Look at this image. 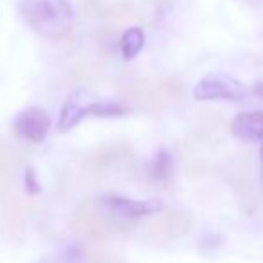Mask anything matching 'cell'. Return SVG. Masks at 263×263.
Returning a JSON list of instances; mask_svg holds the SVG:
<instances>
[{"label":"cell","instance_id":"1","mask_svg":"<svg viewBox=\"0 0 263 263\" xmlns=\"http://www.w3.org/2000/svg\"><path fill=\"white\" fill-rule=\"evenodd\" d=\"M20 13L27 26L47 40H62L72 31L70 0H22Z\"/></svg>","mask_w":263,"mask_h":263},{"label":"cell","instance_id":"2","mask_svg":"<svg viewBox=\"0 0 263 263\" xmlns=\"http://www.w3.org/2000/svg\"><path fill=\"white\" fill-rule=\"evenodd\" d=\"M126 108L123 103L114 101V99H101L94 96L90 90H80L72 92L67 96L65 103L60 108L58 117V130L69 132L76 124H80L85 117L98 116V117H119L124 116Z\"/></svg>","mask_w":263,"mask_h":263},{"label":"cell","instance_id":"3","mask_svg":"<svg viewBox=\"0 0 263 263\" xmlns=\"http://www.w3.org/2000/svg\"><path fill=\"white\" fill-rule=\"evenodd\" d=\"M98 205L119 226L130 229L137 220L162 211V202L159 200H136L121 195H105L96 198Z\"/></svg>","mask_w":263,"mask_h":263},{"label":"cell","instance_id":"4","mask_svg":"<svg viewBox=\"0 0 263 263\" xmlns=\"http://www.w3.org/2000/svg\"><path fill=\"white\" fill-rule=\"evenodd\" d=\"M74 231L83 236L96 241H105L116 234L126 233V227L114 222L105 211L98 205L96 200H88L80 205V209L74 215Z\"/></svg>","mask_w":263,"mask_h":263},{"label":"cell","instance_id":"5","mask_svg":"<svg viewBox=\"0 0 263 263\" xmlns=\"http://www.w3.org/2000/svg\"><path fill=\"white\" fill-rule=\"evenodd\" d=\"M195 99L198 101H215V99H227V101H240L247 96V88L240 80L223 72L205 74L197 83L193 90Z\"/></svg>","mask_w":263,"mask_h":263},{"label":"cell","instance_id":"6","mask_svg":"<svg viewBox=\"0 0 263 263\" xmlns=\"http://www.w3.org/2000/svg\"><path fill=\"white\" fill-rule=\"evenodd\" d=\"M193 229V218L186 213L180 211H168L161 216L150 220L144 227V238L150 241H170L184 236Z\"/></svg>","mask_w":263,"mask_h":263},{"label":"cell","instance_id":"7","mask_svg":"<svg viewBox=\"0 0 263 263\" xmlns=\"http://www.w3.org/2000/svg\"><path fill=\"white\" fill-rule=\"evenodd\" d=\"M51 124L52 121L47 110L38 108V106L22 110L13 121V128H15L16 136L31 144H40L47 137Z\"/></svg>","mask_w":263,"mask_h":263},{"label":"cell","instance_id":"8","mask_svg":"<svg viewBox=\"0 0 263 263\" xmlns=\"http://www.w3.org/2000/svg\"><path fill=\"white\" fill-rule=\"evenodd\" d=\"M226 179L233 187L240 208L247 215H254L258 208V195H256L254 180H252L247 164H240V162L229 164V168L226 170Z\"/></svg>","mask_w":263,"mask_h":263},{"label":"cell","instance_id":"9","mask_svg":"<svg viewBox=\"0 0 263 263\" xmlns=\"http://www.w3.org/2000/svg\"><path fill=\"white\" fill-rule=\"evenodd\" d=\"M231 132L241 141H263V112L238 114L231 123Z\"/></svg>","mask_w":263,"mask_h":263},{"label":"cell","instance_id":"10","mask_svg":"<svg viewBox=\"0 0 263 263\" xmlns=\"http://www.w3.org/2000/svg\"><path fill=\"white\" fill-rule=\"evenodd\" d=\"M132 157V148L124 143H112L106 144V146L99 148L96 152V155L92 157V162H94L98 168H108L112 164H117L121 161H126V159Z\"/></svg>","mask_w":263,"mask_h":263},{"label":"cell","instance_id":"11","mask_svg":"<svg viewBox=\"0 0 263 263\" xmlns=\"http://www.w3.org/2000/svg\"><path fill=\"white\" fill-rule=\"evenodd\" d=\"M16 164H18V159L15 150L0 143V195L8 193L11 182L15 184Z\"/></svg>","mask_w":263,"mask_h":263},{"label":"cell","instance_id":"12","mask_svg":"<svg viewBox=\"0 0 263 263\" xmlns=\"http://www.w3.org/2000/svg\"><path fill=\"white\" fill-rule=\"evenodd\" d=\"M144 42H146V36H144V31L143 27H128L126 31L123 33L121 36V52H123V58L124 60H132L136 58L144 47Z\"/></svg>","mask_w":263,"mask_h":263},{"label":"cell","instance_id":"13","mask_svg":"<svg viewBox=\"0 0 263 263\" xmlns=\"http://www.w3.org/2000/svg\"><path fill=\"white\" fill-rule=\"evenodd\" d=\"M172 154L168 150H159L157 155L154 157V161L148 166V177H150L152 182L155 184H166L172 175Z\"/></svg>","mask_w":263,"mask_h":263},{"label":"cell","instance_id":"14","mask_svg":"<svg viewBox=\"0 0 263 263\" xmlns=\"http://www.w3.org/2000/svg\"><path fill=\"white\" fill-rule=\"evenodd\" d=\"M24 184H26L27 195H38L40 193V182H38V175L33 168L24 170Z\"/></svg>","mask_w":263,"mask_h":263},{"label":"cell","instance_id":"15","mask_svg":"<svg viewBox=\"0 0 263 263\" xmlns=\"http://www.w3.org/2000/svg\"><path fill=\"white\" fill-rule=\"evenodd\" d=\"M85 263H121V261L114 254H108V252H103V251H94L85 256Z\"/></svg>","mask_w":263,"mask_h":263},{"label":"cell","instance_id":"16","mask_svg":"<svg viewBox=\"0 0 263 263\" xmlns=\"http://www.w3.org/2000/svg\"><path fill=\"white\" fill-rule=\"evenodd\" d=\"M254 94L258 96V98L263 99V83H256L254 85Z\"/></svg>","mask_w":263,"mask_h":263},{"label":"cell","instance_id":"17","mask_svg":"<svg viewBox=\"0 0 263 263\" xmlns=\"http://www.w3.org/2000/svg\"><path fill=\"white\" fill-rule=\"evenodd\" d=\"M261 177H263V146H261Z\"/></svg>","mask_w":263,"mask_h":263}]
</instances>
